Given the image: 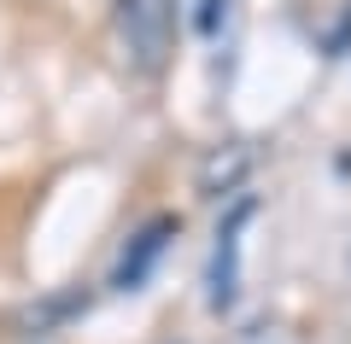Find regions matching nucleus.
<instances>
[{
    "label": "nucleus",
    "mask_w": 351,
    "mask_h": 344,
    "mask_svg": "<svg viewBox=\"0 0 351 344\" xmlns=\"http://www.w3.org/2000/svg\"><path fill=\"white\" fill-rule=\"evenodd\" d=\"M117 29H123L141 70H152L164 59V6L158 0H117Z\"/></svg>",
    "instance_id": "f257e3e1"
},
{
    "label": "nucleus",
    "mask_w": 351,
    "mask_h": 344,
    "mask_svg": "<svg viewBox=\"0 0 351 344\" xmlns=\"http://www.w3.org/2000/svg\"><path fill=\"white\" fill-rule=\"evenodd\" d=\"M246 216H252V204H240L234 216H228L223 246H217V257H211V304L217 309L234 304V269H240V228H246Z\"/></svg>",
    "instance_id": "f03ea898"
},
{
    "label": "nucleus",
    "mask_w": 351,
    "mask_h": 344,
    "mask_svg": "<svg viewBox=\"0 0 351 344\" xmlns=\"http://www.w3.org/2000/svg\"><path fill=\"white\" fill-rule=\"evenodd\" d=\"M170 228H176V222H152L147 234L135 239V251H129V257L117 263V286H141V274H147V269H152V257L164 251V239H170Z\"/></svg>",
    "instance_id": "7ed1b4c3"
},
{
    "label": "nucleus",
    "mask_w": 351,
    "mask_h": 344,
    "mask_svg": "<svg viewBox=\"0 0 351 344\" xmlns=\"http://www.w3.org/2000/svg\"><path fill=\"white\" fill-rule=\"evenodd\" d=\"M246 146H228V152H211V158H205V170H199V187H205V193H211V198H223L228 193V187H234L240 181V175H246Z\"/></svg>",
    "instance_id": "20e7f679"
},
{
    "label": "nucleus",
    "mask_w": 351,
    "mask_h": 344,
    "mask_svg": "<svg viewBox=\"0 0 351 344\" xmlns=\"http://www.w3.org/2000/svg\"><path fill=\"white\" fill-rule=\"evenodd\" d=\"M217 24H223V0H199V29L211 36Z\"/></svg>",
    "instance_id": "39448f33"
}]
</instances>
